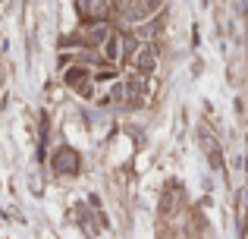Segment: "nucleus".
I'll return each instance as SVG.
<instances>
[{
  "mask_svg": "<svg viewBox=\"0 0 248 239\" xmlns=\"http://www.w3.org/2000/svg\"><path fill=\"white\" fill-rule=\"evenodd\" d=\"M154 60H157V57H154V50H151V48H141V54H139V69H141V73L154 69Z\"/></svg>",
  "mask_w": 248,
  "mask_h": 239,
  "instance_id": "f257e3e1",
  "label": "nucleus"
}]
</instances>
